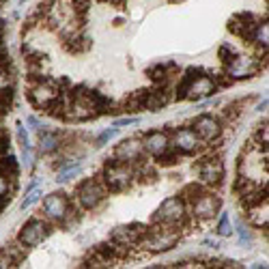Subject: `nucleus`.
<instances>
[{
	"mask_svg": "<svg viewBox=\"0 0 269 269\" xmlns=\"http://www.w3.org/2000/svg\"><path fill=\"white\" fill-rule=\"evenodd\" d=\"M181 226H168V224H162L155 226L151 230H145V235L140 239V248L147 250V252H168L177 246L179 237H181Z\"/></svg>",
	"mask_w": 269,
	"mask_h": 269,
	"instance_id": "nucleus-1",
	"label": "nucleus"
},
{
	"mask_svg": "<svg viewBox=\"0 0 269 269\" xmlns=\"http://www.w3.org/2000/svg\"><path fill=\"white\" fill-rule=\"evenodd\" d=\"M17 140H20L22 149H28V147H31V138H28V131H26L24 125H20V127H17Z\"/></svg>",
	"mask_w": 269,
	"mask_h": 269,
	"instance_id": "nucleus-31",
	"label": "nucleus"
},
{
	"mask_svg": "<svg viewBox=\"0 0 269 269\" xmlns=\"http://www.w3.org/2000/svg\"><path fill=\"white\" fill-rule=\"evenodd\" d=\"M80 170H82L80 164H75V162H73V164H69V166H65V168L59 170V181L63 183V181H69V179H73V177H78Z\"/></svg>",
	"mask_w": 269,
	"mask_h": 269,
	"instance_id": "nucleus-23",
	"label": "nucleus"
},
{
	"mask_svg": "<svg viewBox=\"0 0 269 269\" xmlns=\"http://www.w3.org/2000/svg\"><path fill=\"white\" fill-rule=\"evenodd\" d=\"M142 153H145L142 140L140 138H127L117 147L114 157H117L119 162H125V164H133V162H138L142 157Z\"/></svg>",
	"mask_w": 269,
	"mask_h": 269,
	"instance_id": "nucleus-15",
	"label": "nucleus"
},
{
	"mask_svg": "<svg viewBox=\"0 0 269 269\" xmlns=\"http://www.w3.org/2000/svg\"><path fill=\"white\" fill-rule=\"evenodd\" d=\"M117 133H119V127H112V129H105V131L101 133V136L97 138V147H103V145H105V142H108V140H112L114 136H117Z\"/></svg>",
	"mask_w": 269,
	"mask_h": 269,
	"instance_id": "nucleus-30",
	"label": "nucleus"
},
{
	"mask_svg": "<svg viewBox=\"0 0 269 269\" xmlns=\"http://www.w3.org/2000/svg\"><path fill=\"white\" fill-rule=\"evenodd\" d=\"M194 131L198 133L200 140L211 142L222 133V123H220V119L213 117V114H200V117L194 121Z\"/></svg>",
	"mask_w": 269,
	"mask_h": 269,
	"instance_id": "nucleus-13",
	"label": "nucleus"
},
{
	"mask_svg": "<svg viewBox=\"0 0 269 269\" xmlns=\"http://www.w3.org/2000/svg\"><path fill=\"white\" fill-rule=\"evenodd\" d=\"M7 145H9V138H7V131L0 127V157L7 153Z\"/></svg>",
	"mask_w": 269,
	"mask_h": 269,
	"instance_id": "nucleus-32",
	"label": "nucleus"
},
{
	"mask_svg": "<svg viewBox=\"0 0 269 269\" xmlns=\"http://www.w3.org/2000/svg\"><path fill=\"white\" fill-rule=\"evenodd\" d=\"M149 73H151V80H153V82H166V80H168L166 67H153Z\"/></svg>",
	"mask_w": 269,
	"mask_h": 269,
	"instance_id": "nucleus-28",
	"label": "nucleus"
},
{
	"mask_svg": "<svg viewBox=\"0 0 269 269\" xmlns=\"http://www.w3.org/2000/svg\"><path fill=\"white\" fill-rule=\"evenodd\" d=\"M147 228H142L140 224H129V226H119L112 230V244H117L119 248H133L140 244L142 235Z\"/></svg>",
	"mask_w": 269,
	"mask_h": 269,
	"instance_id": "nucleus-10",
	"label": "nucleus"
},
{
	"mask_svg": "<svg viewBox=\"0 0 269 269\" xmlns=\"http://www.w3.org/2000/svg\"><path fill=\"white\" fill-rule=\"evenodd\" d=\"M258 71V59L250 54H239L233 56L226 63V75L230 80H248Z\"/></svg>",
	"mask_w": 269,
	"mask_h": 269,
	"instance_id": "nucleus-5",
	"label": "nucleus"
},
{
	"mask_svg": "<svg viewBox=\"0 0 269 269\" xmlns=\"http://www.w3.org/2000/svg\"><path fill=\"white\" fill-rule=\"evenodd\" d=\"M142 147H145V151L149 155L159 157L162 153L170 149V138L164 131H149L145 136V140H142Z\"/></svg>",
	"mask_w": 269,
	"mask_h": 269,
	"instance_id": "nucleus-16",
	"label": "nucleus"
},
{
	"mask_svg": "<svg viewBox=\"0 0 269 269\" xmlns=\"http://www.w3.org/2000/svg\"><path fill=\"white\" fill-rule=\"evenodd\" d=\"M250 39H252L256 45H261V47H265V50H267V45H269V24L267 22L256 24Z\"/></svg>",
	"mask_w": 269,
	"mask_h": 269,
	"instance_id": "nucleus-20",
	"label": "nucleus"
},
{
	"mask_svg": "<svg viewBox=\"0 0 269 269\" xmlns=\"http://www.w3.org/2000/svg\"><path fill=\"white\" fill-rule=\"evenodd\" d=\"M50 235V226H47L41 218L28 220V222L22 226L20 230V244L24 248H35L41 241H45V237Z\"/></svg>",
	"mask_w": 269,
	"mask_h": 269,
	"instance_id": "nucleus-8",
	"label": "nucleus"
},
{
	"mask_svg": "<svg viewBox=\"0 0 269 269\" xmlns=\"http://www.w3.org/2000/svg\"><path fill=\"white\" fill-rule=\"evenodd\" d=\"M9 108V103L5 101V97H3V95H0V119H3V114H5V110Z\"/></svg>",
	"mask_w": 269,
	"mask_h": 269,
	"instance_id": "nucleus-36",
	"label": "nucleus"
},
{
	"mask_svg": "<svg viewBox=\"0 0 269 269\" xmlns=\"http://www.w3.org/2000/svg\"><path fill=\"white\" fill-rule=\"evenodd\" d=\"M198 175L205 185H211V187L220 185L224 179V164L218 157H207V159H203V164L198 166Z\"/></svg>",
	"mask_w": 269,
	"mask_h": 269,
	"instance_id": "nucleus-12",
	"label": "nucleus"
},
{
	"mask_svg": "<svg viewBox=\"0 0 269 269\" xmlns=\"http://www.w3.org/2000/svg\"><path fill=\"white\" fill-rule=\"evenodd\" d=\"M43 216L45 220H52V222H63L69 216V198L61 192H54V194L45 196L43 200Z\"/></svg>",
	"mask_w": 269,
	"mask_h": 269,
	"instance_id": "nucleus-9",
	"label": "nucleus"
},
{
	"mask_svg": "<svg viewBox=\"0 0 269 269\" xmlns=\"http://www.w3.org/2000/svg\"><path fill=\"white\" fill-rule=\"evenodd\" d=\"M39 198H41V190L39 187H31V190H28V194H26V198L22 200V209H31Z\"/></svg>",
	"mask_w": 269,
	"mask_h": 269,
	"instance_id": "nucleus-26",
	"label": "nucleus"
},
{
	"mask_svg": "<svg viewBox=\"0 0 269 269\" xmlns=\"http://www.w3.org/2000/svg\"><path fill=\"white\" fill-rule=\"evenodd\" d=\"M203 192H205V190H203V185H196V183H190V185H187V187H185L183 192H181V198H183V200H185V205H190V203H192V200H194V198H196L198 194H203Z\"/></svg>",
	"mask_w": 269,
	"mask_h": 269,
	"instance_id": "nucleus-24",
	"label": "nucleus"
},
{
	"mask_svg": "<svg viewBox=\"0 0 269 269\" xmlns=\"http://www.w3.org/2000/svg\"><path fill=\"white\" fill-rule=\"evenodd\" d=\"M220 56H222V61H224V63H228L230 59H233V50H230L228 45H224L222 50H220Z\"/></svg>",
	"mask_w": 269,
	"mask_h": 269,
	"instance_id": "nucleus-33",
	"label": "nucleus"
},
{
	"mask_svg": "<svg viewBox=\"0 0 269 269\" xmlns=\"http://www.w3.org/2000/svg\"><path fill=\"white\" fill-rule=\"evenodd\" d=\"M239 239H241V241L246 244V241H250V233L246 228H239Z\"/></svg>",
	"mask_w": 269,
	"mask_h": 269,
	"instance_id": "nucleus-35",
	"label": "nucleus"
},
{
	"mask_svg": "<svg viewBox=\"0 0 269 269\" xmlns=\"http://www.w3.org/2000/svg\"><path fill=\"white\" fill-rule=\"evenodd\" d=\"M205 244H207V246H213V248H218V241H216V239H207Z\"/></svg>",
	"mask_w": 269,
	"mask_h": 269,
	"instance_id": "nucleus-37",
	"label": "nucleus"
},
{
	"mask_svg": "<svg viewBox=\"0 0 269 269\" xmlns=\"http://www.w3.org/2000/svg\"><path fill=\"white\" fill-rule=\"evenodd\" d=\"M20 3H26V0H20Z\"/></svg>",
	"mask_w": 269,
	"mask_h": 269,
	"instance_id": "nucleus-38",
	"label": "nucleus"
},
{
	"mask_svg": "<svg viewBox=\"0 0 269 269\" xmlns=\"http://www.w3.org/2000/svg\"><path fill=\"white\" fill-rule=\"evenodd\" d=\"M59 95H61V91L56 89V86L47 84V82H39L37 86H33V89H31L33 103L37 105V108H43V110L50 108V105L59 99Z\"/></svg>",
	"mask_w": 269,
	"mask_h": 269,
	"instance_id": "nucleus-14",
	"label": "nucleus"
},
{
	"mask_svg": "<svg viewBox=\"0 0 269 269\" xmlns=\"http://www.w3.org/2000/svg\"><path fill=\"white\" fill-rule=\"evenodd\" d=\"M187 220V205L181 196H170L155 211V222L168 226H181Z\"/></svg>",
	"mask_w": 269,
	"mask_h": 269,
	"instance_id": "nucleus-2",
	"label": "nucleus"
},
{
	"mask_svg": "<svg viewBox=\"0 0 269 269\" xmlns=\"http://www.w3.org/2000/svg\"><path fill=\"white\" fill-rule=\"evenodd\" d=\"M105 185L103 181H97V179H86L84 183H80L78 187V200L84 209H95L101 205V200L105 198Z\"/></svg>",
	"mask_w": 269,
	"mask_h": 269,
	"instance_id": "nucleus-6",
	"label": "nucleus"
},
{
	"mask_svg": "<svg viewBox=\"0 0 269 269\" xmlns=\"http://www.w3.org/2000/svg\"><path fill=\"white\" fill-rule=\"evenodd\" d=\"M170 97L166 91H147V97H145V108L149 110H162L164 105H168Z\"/></svg>",
	"mask_w": 269,
	"mask_h": 269,
	"instance_id": "nucleus-19",
	"label": "nucleus"
},
{
	"mask_svg": "<svg viewBox=\"0 0 269 269\" xmlns=\"http://www.w3.org/2000/svg\"><path fill=\"white\" fill-rule=\"evenodd\" d=\"M254 26H256V24H252V15H248V13L235 15L233 20L228 22L230 33H235L237 37H241V39H248V37H252Z\"/></svg>",
	"mask_w": 269,
	"mask_h": 269,
	"instance_id": "nucleus-18",
	"label": "nucleus"
},
{
	"mask_svg": "<svg viewBox=\"0 0 269 269\" xmlns=\"http://www.w3.org/2000/svg\"><path fill=\"white\" fill-rule=\"evenodd\" d=\"M133 177L136 175H133L131 166L125 164V162L108 164L103 168V185H105V190H112V192H121L125 187H129Z\"/></svg>",
	"mask_w": 269,
	"mask_h": 269,
	"instance_id": "nucleus-4",
	"label": "nucleus"
},
{
	"mask_svg": "<svg viewBox=\"0 0 269 269\" xmlns=\"http://www.w3.org/2000/svg\"><path fill=\"white\" fill-rule=\"evenodd\" d=\"M170 147L175 151H179V153H194L200 147V138L192 127H181V129H177L175 133H172Z\"/></svg>",
	"mask_w": 269,
	"mask_h": 269,
	"instance_id": "nucleus-11",
	"label": "nucleus"
},
{
	"mask_svg": "<svg viewBox=\"0 0 269 269\" xmlns=\"http://www.w3.org/2000/svg\"><path fill=\"white\" fill-rule=\"evenodd\" d=\"M9 192H11V177L5 175V172H0V200H3Z\"/></svg>",
	"mask_w": 269,
	"mask_h": 269,
	"instance_id": "nucleus-29",
	"label": "nucleus"
},
{
	"mask_svg": "<svg viewBox=\"0 0 269 269\" xmlns=\"http://www.w3.org/2000/svg\"><path fill=\"white\" fill-rule=\"evenodd\" d=\"M138 119H133V117H127V119H119L117 123H114V125H117V127H121V125H131V123H136Z\"/></svg>",
	"mask_w": 269,
	"mask_h": 269,
	"instance_id": "nucleus-34",
	"label": "nucleus"
},
{
	"mask_svg": "<svg viewBox=\"0 0 269 269\" xmlns=\"http://www.w3.org/2000/svg\"><path fill=\"white\" fill-rule=\"evenodd\" d=\"M220 198L216 194H211V192H203V194H198L194 200L190 203V213L194 216L196 220H211L218 216L220 211Z\"/></svg>",
	"mask_w": 269,
	"mask_h": 269,
	"instance_id": "nucleus-7",
	"label": "nucleus"
},
{
	"mask_svg": "<svg viewBox=\"0 0 269 269\" xmlns=\"http://www.w3.org/2000/svg\"><path fill=\"white\" fill-rule=\"evenodd\" d=\"M246 211H248V222L252 224V226H256V228H265L267 226V222H269L267 198H263V200H258V203L246 207Z\"/></svg>",
	"mask_w": 269,
	"mask_h": 269,
	"instance_id": "nucleus-17",
	"label": "nucleus"
},
{
	"mask_svg": "<svg viewBox=\"0 0 269 269\" xmlns=\"http://www.w3.org/2000/svg\"><path fill=\"white\" fill-rule=\"evenodd\" d=\"M13 73L7 69L5 65H0V93H5V91H11L13 89Z\"/></svg>",
	"mask_w": 269,
	"mask_h": 269,
	"instance_id": "nucleus-22",
	"label": "nucleus"
},
{
	"mask_svg": "<svg viewBox=\"0 0 269 269\" xmlns=\"http://www.w3.org/2000/svg\"><path fill=\"white\" fill-rule=\"evenodd\" d=\"M218 233L222 237H228L230 233H233V226H230V220L226 213H222V218H220V224H218Z\"/></svg>",
	"mask_w": 269,
	"mask_h": 269,
	"instance_id": "nucleus-27",
	"label": "nucleus"
},
{
	"mask_svg": "<svg viewBox=\"0 0 269 269\" xmlns=\"http://www.w3.org/2000/svg\"><path fill=\"white\" fill-rule=\"evenodd\" d=\"M56 147H59V136H56V133L43 131L39 136V153H50Z\"/></svg>",
	"mask_w": 269,
	"mask_h": 269,
	"instance_id": "nucleus-21",
	"label": "nucleus"
},
{
	"mask_svg": "<svg viewBox=\"0 0 269 269\" xmlns=\"http://www.w3.org/2000/svg\"><path fill=\"white\" fill-rule=\"evenodd\" d=\"M218 84L213 78L209 75H194V71H190V75L185 78L183 86H181V99H205V97H211L216 93Z\"/></svg>",
	"mask_w": 269,
	"mask_h": 269,
	"instance_id": "nucleus-3",
	"label": "nucleus"
},
{
	"mask_svg": "<svg viewBox=\"0 0 269 269\" xmlns=\"http://www.w3.org/2000/svg\"><path fill=\"white\" fill-rule=\"evenodd\" d=\"M0 162H3V168H0V172H5V175L9 177H15L17 175V164H15V157H0Z\"/></svg>",
	"mask_w": 269,
	"mask_h": 269,
	"instance_id": "nucleus-25",
	"label": "nucleus"
}]
</instances>
